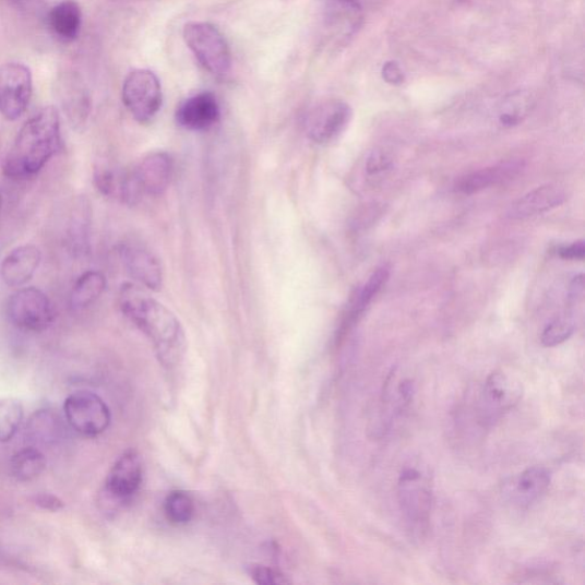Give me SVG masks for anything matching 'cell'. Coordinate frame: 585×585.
<instances>
[{
    "label": "cell",
    "mask_w": 585,
    "mask_h": 585,
    "mask_svg": "<svg viewBox=\"0 0 585 585\" xmlns=\"http://www.w3.org/2000/svg\"><path fill=\"white\" fill-rule=\"evenodd\" d=\"M118 302L127 319L150 338L162 365L167 369L179 366L188 345L177 314L133 283L120 287Z\"/></svg>",
    "instance_id": "cell-1"
},
{
    "label": "cell",
    "mask_w": 585,
    "mask_h": 585,
    "mask_svg": "<svg viewBox=\"0 0 585 585\" xmlns=\"http://www.w3.org/2000/svg\"><path fill=\"white\" fill-rule=\"evenodd\" d=\"M62 148L61 119L58 109L48 106L24 123L3 164L4 175L13 180H27Z\"/></svg>",
    "instance_id": "cell-2"
},
{
    "label": "cell",
    "mask_w": 585,
    "mask_h": 585,
    "mask_svg": "<svg viewBox=\"0 0 585 585\" xmlns=\"http://www.w3.org/2000/svg\"><path fill=\"white\" fill-rule=\"evenodd\" d=\"M397 496L409 530L422 535L428 529L433 504V485L428 469L420 465L406 466L398 478Z\"/></svg>",
    "instance_id": "cell-3"
},
{
    "label": "cell",
    "mask_w": 585,
    "mask_h": 585,
    "mask_svg": "<svg viewBox=\"0 0 585 585\" xmlns=\"http://www.w3.org/2000/svg\"><path fill=\"white\" fill-rule=\"evenodd\" d=\"M183 38L190 51L215 77H225L231 69V52L222 33L207 22H189Z\"/></svg>",
    "instance_id": "cell-4"
},
{
    "label": "cell",
    "mask_w": 585,
    "mask_h": 585,
    "mask_svg": "<svg viewBox=\"0 0 585 585\" xmlns=\"http://www.w3.org/2000/svg\"><path fill=\"white\" fill-rule=\"evenodd\" d=\"M8 315L15 327L33 333H41L50 329L56 321V311L51 300L36 287L16 290L9 300Z\"/></svg>",
    "instance_id": "cell-5"
},
{
    "label": "cell",
    "mask_w": 585,
    "mask_h": 585,
    "mask_svg": "<svg viewBox=\"0 0 585 585\" xmlns=\"http://www.w3.org/2000/svg\"><path fill=\"white\" fill-rule=\"evenodd\" d=\"M121 96L127 109L141 124L150 123L163 104L160 82L153 71L146 69L129 73Z\"/></svg>",
    "instance_id": "cell-6"
},
{
    "label": "cell",
    "mask_w": 585,
    "mask_h": 585,
    "mask_svg": "<svg viewBox=\"0 0 585 585\" xmlns=\"http://www.w3.org/2000/svg\"><path fill=\"white\" fill-rule=\"evenodd\" d=\"M68 425L86 437L106 432L111 423V411L105 401L87 390L70 395L63 405Z\"/></svg>",
    "instance_id": "cell-7"
},
{
    "label": "cell",
    "mask_w": 585,
    "mask_h": 585,
    "mask_svg": "<svg viewBox=\"0 0 585 585\" xmlns=\"http://www.w3.org/2000/svg\"><path fill=\"white\" fill-rule=\"evenodd\" d=\"M34 93L29 67L9 62L0 68V115L14 121L27 111Z\"/></svg>",
    "instance_id": "cell-8"
},
{
    "label": "cell",
    "mask_w": 585,
    "mask_h": 585,
    "mask_svg": "<svg viewBox=\"0 0 585 585\" xmlns=\"http://www.w3.org/2000/svg\"><path fill=\"white\" fill-rule=\"evenodd\" d=\"M523 398L520 381L502 371L493 372L486 379L479 399L480 420L483 425H494L514 408Z\"/></svg>",
    "instance_id": "cell-9"
},
{
    "label": "cell",
    "mask_w": 585,
    "mask_h": 585,
    "mask_svg": "<svg viewBox=\"0 0 585 585\" xmlns=\"http://www.w3.org/2000/svg\"><path fill=\"white\" fill-rule=\"evenodd\" d=\"M353 109L341 100L325 102L314 107L306 118V133L317 144L336 141L348 129Z\"/></svg>",
    "instance_id": "cell-10"
},
{
    "label": "cell",
    "mask_w": 585,
    "mask_h": 585,
    "mask_svg": "<svg viewBox=\"0 0 585 585\" xmlns=\"http://www.w3.org/2000/svg\"><path fill=\"white\" fill-rule=\"evenodd\" d=\"M131 175L140 198H160L172 182L175 162L165 152L151 153L131 169Z\"/></svg>",
    "instance_id": "cell-11"
},
{
    "label": "cell",
    "mask_w": 585,
    "mask_h": 585,
    "mask_svg": "<svg viewBox=\"0 0 585 585\" xmlns=\"http://www.w3.org/2000/svg\"><path fill=\"white\" fill-rule=\"evenodd\" d=\"M143 467L140 455L133 451L121 454L110 469L105 492L115 502L123 503L132 499L142 483Z\"/></svg>",
    "instance_id": "cell-12"
},
{
    "label": "cell",
    "mask_w": 585,
    "mask_h": 585,
    "mask_svg": "<svg viewBox=\"0 0 585 585\" xmlns=\"http://www.w3.org/2000/svg\"><path fill=\"white\" fill-rule=\"evenodd\" d=\"M120 258L128 274L145 289L158 291L163 287L164 273L160 261L151 252L135 243L121 247Z\"/></svg>",
    "instance_id": "cell-13"
},
{
    "label": "cell",
    "mask_w": 585,
    "mask_h": 585,
    "mask_svg": "<svg viewBox=\"0 0 585 585\" xmlns=\"http://www.w3.org/2000/svg\"><path fill=\"white\" fill-rule=\"evenodd\" d=\"M550 482L549 470L542 467H532L505 485L504 496L515 506L527 509L545 497Z\"/></svg>",
    "instance_id": "cell-14"
},
{
    "label": "cell",
    "mask_w": 585,
    "mask_h": 585,
    "mask_svg": "<svg viewBox=\"0 0 585 585\" xmlns=\"http://www.w3.org/2000/svg\"><path fill=\"white\" fill-rule=\"evenodd\" d=\"M222 117L216 96L203 92L189 97L177 111V121L186 130L201 132L213 128Z\"/></svg>",
    "instance_id": "cell-15"
},
{
    "label": "cell",
    "mask_w": 585,
    "mask_h": 585,
    "mask_svg": "<svg viewBox=\"0 0 585 585\" xmlns=\"http://www.w3.org/2000/svg\"><path fill=\"white\" fill-rule=\"evenodd\" d=\"M524 168L520 160H509L499 165L482 168L458 178L454 190L466 196L478 193L487 188L508 183L517 178Z\"/></svg>",
    "instance_id": "cell-16"
},
{
    "label": "cell",
    "mask_w": 585,
    "mask_h": 585,
    "mask_svg": "<svg viewBox=\"0 0 585 585\" xmlns=\"http://www.w3.org/2000/svg\"><path fill=\"white\" fill-rule=\"evenodd\" d=\"M568 201V192L557 184H546L532 190L509 207L508 217L525 219L544 214Z\"/></svg>",
    "instance_id": "cell-17"
},
{
    "label": "cell",
    "mask_w": 585,
    "mask_h": 585,
    "mask_svg": "<svg viewBox=\"0 0 585 585\" xmlns=\"http://www.w3.org/2000/svg\"><path fill=\"white\" fill-rule=\"evenodd\" d=\"M94 181L96 188L107 198L129 205H134L141 200L131 170L111 164H100L95 168Z\"/></svg>",
    "instance_id": "cell-18"
},
{
    "label": "cell",
    "mask_w": 585,
    "mask_h": 585,
    "mask_svg": "<svg viewBox=\"0 0 585 585\" xmlns=\"http://www.w3.org/2000/svg\"><path fill=\"white\" fill-rule=\"evenodd\" d=\"M41 251L29 243L14 249L0 264V278L9 287H21L29 283L38 271Z\"/></svg>",
    "instance_id": "cell-19"
},
{
    "label": "cell",
    "mask_w": 585,
    "mask_h": 585,
    "mask_svg": "<svg viewBox=\"0 0 585 585\" xmlns=\"http://www.w3.org/2000/svg\"><path fill=\"white\" fill-rule=\"evenodd\" d=\"M48 31L63 44L79 39L83 27V11L76 0H62L47 13Z\"/></svg>",
    "instance_id": "cell-20"
},
{
    "label": "cell",
    "mask_w": 585,
    "mask_h": 585,
    "mask_svg": "<svg viewBox=\"0 0 585 585\" xmlns=\"http://www.w3.org/2000/svg\"><path fill=\"white\" fill-rule=\"evenodd\" d=\"M390 277V270L386 265H381L370 276L369 280L356 292V296L350 306L346 321L341 329L339 337L345 335L347 331L358 321L362 312L368 309L375 297L379 295L383 286Z\"/></svg>",
    "instance_id": "cell-21"
},
{
    "label": "cell",
    "mask_w": 585,
    "mask_h": 585,
    "mask_svg": "<svg viewBox=\"0 0 585 585\" xmlns=\"http://www.w3.org/2000/svg\"><path fill=\"white\" fill-rule=\"evenodd\" d=\"M107 288L106 276L96 271L84 273L73 285L70 295L72 309L82 310L99 300Z\"/></svg>",
    "instance_id": "cell-22"
},
{
    "label": "cell",
    "mask_w": 585,
    "mask_h": 585,
    "mask_svg": "<svg viewBox=\"0 0 585 585\" xmlns=\"http://www.w3.org/2000/svg\"><path fill=\"white\" fill-rule=\"evenodd\" d=\"M46 465V457L39 450L27 447L12 456L11 473L19 481H31L45 471Z\"/></svg>",
    "instance_id": "cell-23"
},
{
    "label": "cell",
    "mask_w": 585,
    "mask_h": 585,
    "mask_svg": "<svg viewBox=\"0 0 585 585\" xmlns=\"http://www.w3.org/2000/svg\"><path fill=\"white\" fill-rule=\"evenodd\" d=\"M22 404L14 398H0V443H9L23 421Z\"/></svg>",
    "instance_id": "cell-24"
},
{
    "label": "cell",
    "mask_w": 585,
    "mask_h": 585,
    "mask_svg": "<svg viewBox=\"0 0 585 585\" xmlns=\"http://www.w3.org/2000/svg\"><path fill=\"white\" fill-rule=\"evenodd\" d=\"M165 515L169 523L178 526L187 525L194 515L192 498L183 491L169 493L165 500Z\"/></svg>",
    "instance_id": "cell-25"
},
{
    "label": "cell",
    "mask_w": 585,
    "mask_h": 585,
    "mask_svg": "<svg viewBox=\"0 0 585 585\" xmlns=\"http://www.w3.org/2000/svg\"><path fill=\"white\" fill-rule=\"evenodd\" d=\"M575 331L573 317L565 313L557 315L542 332L541 343L547 348H553L566 343Z\"/></svg>",
    "instance_id": "cell-26"
},
{
    "label": "cell",
    "mask_w": 585,
    "mask_h": 585,
    "mask_svg": "<svg viewBox=\"0 0 585 585\" xmlns=\"http://www.w3.org/2000/svg\"><path fill=\"white\" fill-rule=\"evenodd\" d=\"M365 176L371 184H378L394 169V159L384 150H374L365 160Z\"/></svg>",
    "instance_id": "cell-27"
},
{
    "label": "cell",
    "mask_w": 585,
    "mask_h": 585,
    "mask_svg": "<svg viewBox=\"0 0 585 585\" xmlns=\"http://www.w3.org/2000/svg\"><path fill=\"white\" fill-rule=\"evenodd\" d=\"M58 418L50 410H39L35 414L29 423L31 435L37 442L55 441L59 434Z\"/></svg>",
    "instance_id": "cell-28"
},
{
    "label": "cell",
    "mask_w": 585,
    "mask_h": 585,
    "mask_svg": "<svg viewBox=\"0 0 585 585\" xmlns=\"http://www.w3.org/2000/svg\"><path fill=\"white\" fill-rule=\"evenodd\" d=\"M250 575L258 584L262 585H282L288 584L286 576L271 568L254 565L250 569Z\"/></svg>",
    "instance_id": "cell-29"
},
{
    "label": "cell",
    "mask_w": 585,
    "mask_h": 585,
    "mask_svg": "<svg viewBox=\"0 0 585 585\" xmlns=\"http://www.w3.org/2000/svg\"><path fill=\"white\" fill-rule=\"evenodd\" d=\"M558 254L564 260H583L585 256V242L584 240L574 241L569 247L560 248Z\"/></svg>",
    "instance_id": "cell-30"
},
{
    "label": "cell",
    "mask_w": 585,
    "mask_h": 585,
    "mask_svg": "<svg viewBox=\"0 0 585 585\" xmlns=\"http://www.w3.org/2000/svg\"><path fill=\"white\" fill-rule=\"evenodd\" d=\"M382 73L384 81L389 84L401 85L404 82V73L396 62L385 63Z\"/></svg>",
    "instance_id": "cell-31"
},
{
    "label": "cell",
    "mask_w": 585,
    "mask_h": 585,
    "mask_svg": "<svg viewBox=\"0 0 585 585\" xmlns=\"http://www.w3.org/2000/svg\"><path fill=\"white\" fill-rule=\"evenodd\" d=\"M35 503L47 511L57 512L64 508V503L52 494H38L35 497Z\"/></svg>",
    "instance_id": "cell-32"
},
{
    "label": "cell",
    "mask_w": 585,
    "mask_h": 585,
    "mask_svg": "<svg viewBox=\"0 0 585 585\" xmlns=\"http://www.w3.org/2000/svg\"><path fill=\"white\" fill-rule=\"evenodd\" d=\"M584 292V276H576L570 285L569 299L573 302L582 299Z\"/></svg>",
    "instance_id": "cell-33"
},
{
    "label": "cell",
    "mask_w": 585,
    "mask_h": 585,
    "mask_svg": "<svg viewBox=\"0 0 585 585\" xmlns=\"http://www.w3.org/2000/svg\"><path fill=\"white\" fill-rule=\"evenodd\" d=\"M8 4L19 11H33L37 4V0H7Z\"/></svg>",
    "instance_id": "cell-34"
},
{
    "label": "cell",
    "mask_w": 585,
    "mask_h": 585,
    "mask_svg": "<svg viewBox=\"0 0 585 585\" xmlns=\"http://www.w3.org/2000/svg\"><path fill=\"white\" fill-rule=\"evenodd\" d=\"M0 208H2V194H0Z\"/></svg>",
    "instance_id": "cell-35"
},
{
    "label": "cell",
    "mask_w": 585,
    "mask_h": 585,
    "mask_svg": "<svg viewBox=\"0 0 585 585\" xmlns=\"http://www.w3.org/2000/svg\"><path fill=\"white\" fill-rule=\"evenodd\" d=\"M341 2H347V3H349V2H353V0H341Z\"/></svg>",
    "instance_id": "cell-36"
}]
</instances>
